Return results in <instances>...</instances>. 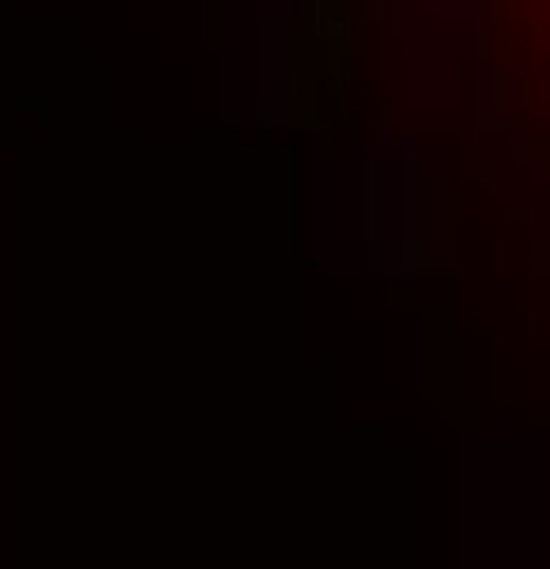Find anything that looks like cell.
Here are the masks:
<instances>
[{
  "mask_svg": "<svg viewBox=\"0 0 550 569\" xmlns=\"http://www.w3.org/2000/svg\"><path fill=\"white\" fill-rule=\"evenodd\" d=\"M422 38H440L422 74L459 92V129H477V184L550 239V0H422Z\"/></svg>",
  "mask_w": 550,
  "mask_h": 569,
  "instance_id": "1",
  "label": "cell"
}]
</instances>
